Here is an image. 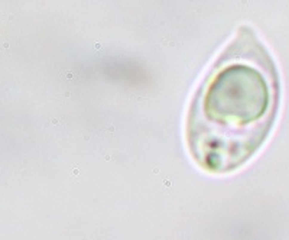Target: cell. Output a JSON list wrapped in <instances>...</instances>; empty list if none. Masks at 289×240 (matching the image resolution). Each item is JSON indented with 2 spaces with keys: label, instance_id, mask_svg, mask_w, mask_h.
Here are the masks:
<instances>
[{
  "label": "cell",
  "instance_id": "obj_1",
  "mask_svg": "<svg viewBox=\"0 0 289 240\" xmlns=\"http://www.w3.org/2000/svg\"><path fill=\"white\" fill-rule=\"evenodd\" d=\"M279 101L272 54L252 26H239L191 100L185 127L191 156L207 172L239 169L268 139Z\"/></svg>",
  "mask_w": 289,
  "mask_h": 240
}]
</instances>
